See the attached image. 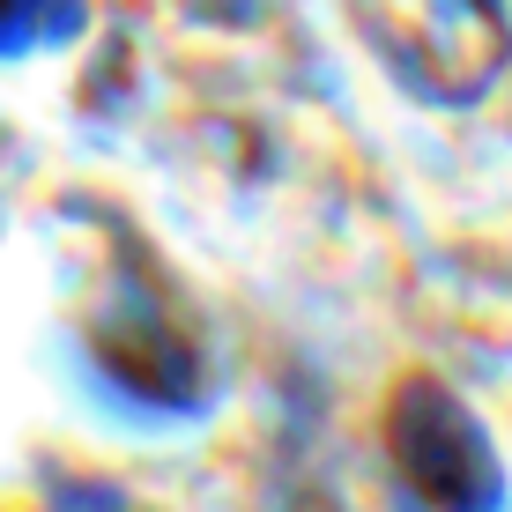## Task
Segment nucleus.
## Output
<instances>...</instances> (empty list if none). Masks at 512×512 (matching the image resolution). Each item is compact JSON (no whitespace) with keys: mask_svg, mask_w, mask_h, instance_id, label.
<instances>
[{"mask_svg":"<svg viewBox=\"0 0 512 512\" xmlns=\"http://www.w3.org/2000/svg\"><path fill=\"white\" fill-rule=\"evenodd\" d=\"M357 30L423 97H475L505 60V23L490 0H349Z\"/></svg>","mask_w":512,"mask_h":512,"instance_id":"1","label":"nucleus"}]
</instances>
